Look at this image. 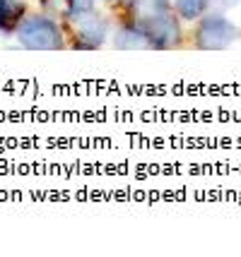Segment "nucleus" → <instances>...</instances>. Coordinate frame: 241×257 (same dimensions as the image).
<instances>
[{
	"mask_svg": "<svg viewBox=\"0 0 241 257\" xmlns=\"http://www.w3.org/2000/svg\"><path fill=\"white\" fill-rule=\"evenodd\" d=\"M75 22H77V34H80L75 41V48H99L106 41V22L99 15L87 12V15H80Z\"/></svg>",
	"mask_w": 241,
	"mask_h": 257,
	"instance_id": "nucleus-4",
	"label": "nucleus"
},
{
	"mask_svg": "<svg viewBox=\"0 0 241 257\" xmlns=\"http://www.w3.org/2000/svg\"><path fill=\"white\" fill-rule=\"evenodd\" d=\"M17 41L29 51H58L63 48V32L51 17L34 15L17 24Z\"/></svg>",
	"mask_w": 241,
	"mask_h": 257,
	"instance_id": "nucleus-1",
	"label": "nucleus"
},
{
	"mask_svg": "<svg viewBox=\"0 0 241 257\" xmlns=\"http://www.w3.org/2000/svg\"><path fill=\"white\" fill-rule=\"evenodd\" d=\"M22 3L17 0H0V32H12L22 17Z\"/></svg>",
	"mask_w": 241,
	"mask_h": 257,
	"instance_id": "nucleus-6",
	"label": "nucleus"
},
{
	"mask_svg": "<svg viewBox=\"0 0 241 257\" xmlns=\"http://www.w3.org/2000/svg\"><path fill=\"white\" fill-rule=\"evenodd\" d=\"M68 15L70 20H77L80 15H87V12H94V0H68Z\"/></svg>",
	"mask_w": 241,
	"mask_h": 257,
	"instance_id": "nucleus-8",
	"label": "nucleus"
},
{
	"mask_svg": "<svg viewBox=\"0 0 241 257\" xmlns=\"http://www.w3.org/2000/svg\"><path fill=\"white\" fill-rule=\"evenodd\" d=\"M207 10V0H176V12L184 20H198Z\"/></svg>",
	"mask_w": 241,
	"mask_h": 257,
	"instance_id": "nucleus-7",
	"label": "nucleus"
},
{
	"mask_svg": "<svg viewBox=\"0 0 241 257\" xmlns=\"http://www.w3.org/2000/svg\"><path fill=\"white\" fill-rule=\"evenodd\" d=\"M114 46L121 51H135V48H149V41L140 24H128V27L116 32Z\"/></svg>",
	"mask_w": 241,
	"mask_h": 257,
	"instance_id": "nucleus-5",
	"label": "nucleus"
},
{
	"mask_svg": "<svg viewBox=\"0 0 241 257\" xmlns=\"http://www.w3.org/2000/svg\"><path fill=\"white\" fill-rule=\"evenodd\" d=\"M241 36L239 27L222 17V15H210L200 22V29H198V46L205 48V51H219V48H227L231 46L236 39Z\"/></svg>",
	"mask_w": 241,
	"mask_h": 257,
	"instance_id": "nucleus-2",
	"label": "nucleus"
},
{
	"mask_svg": "<svg viewBox=\"0 0 241 257\" xmlns=\"http://www.w3.org/2000/svg\"><path fill=\"white\" fill-rule=\"evenodd\" d=\"M140 27L147 36L149 48H172V46L179 44L181 39V29H179V22L169 17V15H162V12H154V15H147L140 20Z\"/></svg>",
	"mask_w": 241,
	"mask_h": 257,
	"instance_id": "nucleus-3",
	"label": "nucleus"
}]
</instances>
